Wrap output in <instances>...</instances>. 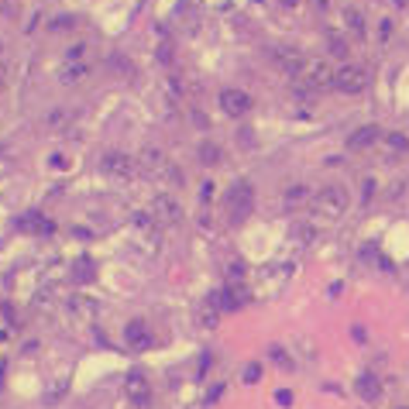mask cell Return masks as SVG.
<instances>
[{
    "label": "cell",
    "instance_id": "cell-1",
    "mask_svg": "<svg viewBox=\"0 0 409 409\" xmlns=\"http://www.w3.org/2000/svg\"><path fill=\"white\" fill-rule=\"evenodd\" d=\"M313 214H320L323 221H337L347 214V193L340 186H323L313 196Z\"/></svg>",
    "mask_w": 409,
    "mask_h": 409
},
{
    "label": "cell",
    "instance_id": "cell-2",
    "mask_svg": "<svg viewBox=\"0 0 409 409\" xmlns=\"http://www.w3.org/2000/svg\"><path fill=\"white\" fill-rule=\"evenodd\" d=\"M251 210H255V189H251V182L241 179L227 193V217H231V224H245Z\"/></svg>",
    "mask_w": 409,
    "mask_h": 409
},
{
    "label": "cell",
    "instance_id": "cell-3",
    "mask_svg": "<svg viewBox=\"0 0 409 409\" xmlns=\"http://www.w3.org/2000/svg\"><path fill=\"white\" fill-rule=\"evenodd\" d=\"M334 76H337V73H330V66H327L323 59H306V66H303V73H299V79H303L310 90H327V86H334Z\"/></svg>",
    "mask_w": 409,
    "mask_h": 409
},
{
    "label": "cell",
    "instance_id": "cell-4",
    "mask_svg": "<svg viewBox=\"0 0 409 409\" xmlns=\"http://www.w3.org/2000/svg\"><path fill=\"white\" fill-rule=\"evenodd\" d=\"M124 395H127L131 406L145 409V406L151 402V382H148L141 371H127V375H124Z\"/></svg>",
    "mask_w": 409,
    "mask_h": 409
},
{
    "label": "cell",
    "instance_id": "cell-5",
    "mask_svg": "<svg viewBox=\"0 0 409 409\" xmlns=\"http://www.w3.org/2000/svg\"><path fill=\"white\" fill-rule=\"evenodd\" d=\"M179 217H182V210H179V203H175L169 193H158V196L151 199V221H155V224L169 227V224H179Z\"/></svg>",
    "mask_w": 409,
    "mask_h": 409
},
{
    "label": "cell",
    "instance_id": "cell-6",
    "mask_svg": "<svg viewBox=\"0 0 409 409\" xmlns=\"http://www.w3.org/2000/svg\"><path fill=\"white\" fill-rule=\"evenodd\" d=\"M364 69H358V66H340L337 69V76H334V86L340 90V93H361L364 90Z\"/></svg>",
    "mask_w": 409,
    "mask_h": 409
},
{
    "label": "cell",
    "instance_id": "cell-7",
    "mask_svg": "<svg viewBox=\"0 0 409 409\" xmlns=\"http://www.w3.org/2000/svg\"><path fill=\"white\" fill-rule=\"evenodd\" d=\"M293 275V269L289 265H269L265 272H262V279H258V293H265V296H275L282 286H286V279Z\"/></svg>",
    "mask_w": 409,
    "mask_h": 409
},
{
    "label": "cell",
    "instance_id": "cell-8",
    "mask_svg": "<svg viewBox=\"0 0 409 409\" xmlns=\"http://www.w3.org/2000/svg\"><path fill=\"white\" fill-rule=\"evenodd\" d=\"M272 59H275V66H279L286 76H296V79H299V73H303V66H306V59H303L299 49H275Z\"/></svg>",
    "mask_w": 409,
    "mask_h": 409
},
{
    "label": "cell",
    "instance_id": "cell-9",
    "mask_svg": "<svg viewBox=\"0 0 409 409\" xmlns=\"http://www.w3.org/2000/svg\"><path fill=\"white\" fill-rule=\"evenodd\" d=\"M221 107H224V114H231V117H245V114L251 110V97H248L245 90H221Z\"/></svg>",
    "mask_w": 409,
    "mask_h": 409
},
{
    "label": "cell",
    "instance_id": "cell-10",
    "mask_svg": "<svg viewBox=\"0 0 409 409\" xmlns=\"http://www.w3.org/2000/svg\"><path fill=\"white\" fill-rule=\"evenodd\" d=\"M103 172L114 175V179H131L134 158H127L124 151H107V155H103Z\"/></svg>",
    "mask_w": 409,
    "mask_h": 409
},
{
    "label": "cell",
    "instance_id": "cell-11",
    "mask_svg": "<svg viewBox=\"0 0 409 409\" xmlns=\"http://www.w3.org/2000/svg\"><path fill=\"white\" fill-rule=\"evenodd\" d=\"M124 344H127V347H134V351L151 347V330L145 327V320H131V323L124 327Z\"/></svg>",
    "mask_w": 409,
    "mask_h": 409
},
{
    "label": "cell",
    "instance_id": "cell-12",
    "mask_svg": "<svg viewBox=\"0 0 409 409\" xmlns=\"http://www.w3.org/2000/svg\"><path fill=\"white\" fill-rule=\"evenodd\" d=\"M66 310H69V317H73L76 323H90V320L97 317V303L86 299V296H69Z\"/></svg>",
    "mask_w": 409,
    "mask_h": 409
},
{
    "label": "cell",
    "instance_id": "cell-13",
    "mask_svg": "<svg viewBox=\"0 0 409 409\" xmlns=\"http://www.w3.org/2000/svg\"><path fill=\"white\" fill-rule=\"evenodd\" d=\"M138 162H141V169H145L148 175H162V172H172V169H169V162H165V155H162L158 148H145Z\"/></svg>",
    "mask_w": 409,
    "mask_h": 409
},
{
    "label": "cell",
    "instance_id": "cell-14",
    "mask_svg": "<svg viewBox=\"0 0 409 409\" xmlns=\"http://www.w3.org/2000/svg\"><path fill=\"white\" fill-rule=\"evenodd\" d=\"M375 141H378V127H375V124H364V127H358V131L347 138L351 148H368V145H375Z\"/></svg>",
    "mask_w": 409,
    "mask_h": 409
},
{
    "label": "cell",
    "instance_id": "cell-15",
    "mask_svg": "<svg viewBox=\"0 0 409 409\" xmlns=\"http://www.w3.org/2000/svg\"><path fill=\"white\" fill-rule=\"evenodd\" d=\"M354 388H358V395H361V399H378V392H382V382H378L375 375H361Z\"/></svg>",
    "mask_w": 409,
    "mask_h": 409
},
{
    "label": "cell",
    "instance_id": "cell-16",
    "mask_svg": "<svg viewBox=\"0 0 409 409\" xmlns=\"http://www.w3.org/2000/svg\"><path fill=\"white\" fill-rule=\"evenodd\" d=\"M293 241H296L299 248L313 245V241H317V227H310V224H296V227H293Z\"/></svg>",
    "mask_w": 409,
    "mask_h": 409
},
{
    "label": "cell",
    "instance_id": "cell-17",
    "mask_svg": "<svg viewBox=\"0 0 409 409\" xmlns=\"http://www.w3.org/2000/svg\"><path fill=\"white\" fill-rule=\"evenodd\" d=\"M196 151H199V162H203V165H217V162H221V148H217L214 141H203Z\"/></svg>",
    "mask_w": 409,
    "mask_h": 409
},
{
    "label": "cell",
    "instance_id": "cell-18",
    "mask_svg": "<svg viewBox=\"0 0 409 409\" xmlns=\"http://www.w3.org/2000/svg\"><path fill=\"white\" fill-rule=\"evenodd\" d=\"M73 275H76V282H90V279H93V262H90V258H79Z\"/></svg>",
    "mask_w": 409,
    "mask_h": 409
},
{
    "label": "cell",
    "instance_id": "cell-19",
    "mask_svg": "<svg viewBox=\"0 0 409 409\" xmlns=\"http://www.w3.org/2000/svg\"><path fill=\"white\" fill-rule=\"evenodd\" d=\"M258 378H262V364H258V361H251V364L245 368V382H248V385H255Z\"/></svg>",
    "mask_w": 409,
    "mask_h": 409
},
{
    "label": "cell",
    "instance_id": "cell-20",
    "mask_svg": "<svg viewBox=\"0 0 409 409\" xmlns=\"http://www.w3.org/2000/svg\"><path fill=\"white\" fill-rule=\"evenodd\" d=\"M83 73H86L83 66H73V69H66V73H62V83H79V79H83Z\"/></svg>",
    "mask_w": 409,
    "mask_h": 409
},
{
    "label": "cell",
    "instance_id": "cell-21",
    "mask_svg": "<svg viewBox=\"0 0 409 409\" xmlns=\"http://www.w3.org/2000/svg\"><path fill=\"white\" fill-rule=\"evenodd\" d=\"M286 199H289V203H299V199H306V186H293V189L286 193Z\"/></svg>",
    "mask_w": 409,
    "mask_h": 409
},
{
    "label": "cell",
    "instance_id": "cell-22",
    "mask_svg": "<svg viewBox=\"0 0 409 409\" xmlns=\"http://www.w3.org/2000/svg\"><path fill=\"white\" fill-rule=\"evenodd\" d=\"M344 18H347V25H351L354 32H361V28H364V21H361V14H358V11H347Z\"/></svg>",
    "mask_w": 409,
    "mask_h": 409
},
{
    "label": "cell",
    "instance_id": "cell-23",
    "mask_svg": "<svg viewBox=\"0 0 409 409\" xmlns=\"http://www.w3.org/2000/svg\"><path fill=\"white\" fill-rule=\"evenodd\" d=\"M272 358H275V361H279L282 368H289V364H293V361L286 358V351H282V347H272Z\"/></svg>",
    "mask_w": 409,
    "mask_h": 409
},
{
    "label": "cell",
    "instance_id": "cell-24",
    "mask_svg": "<svg viewBox=\"0 0 409 409\" xmlns=\"http://www.w3.org/2000/svg\"><path fill=\"white\" fill-rule=\"evenodd\" d=\"M330 52H334V55H344V52H347V45H344L340 38H330Z\"/></svg>",
    "mask_w": 409,
    "mask_h": 409
},
{
    "label": "cell",
    "instance_id": "cell-25",
    "mask_svg": "<svg viewBox=\"0 0 409 409\" xmlns=\"http://www.w3.org/2000/svg\"><path fill=\"white\" fill-rule=\"evenodd\" d=\"M388 145H392V148H406V138H402V134H392Z\"/></svg>",
    "mask_w": 409,
    "mask_h": 409
},
{
    "label": "cell",
    "instance_id": "cell-26",
    "mask_svg": "<svg viewBox=\"0 0 409 409\" xmlns=\"http://www.w3.org/2000/svg\"><path fill=\"white\" fill-rule=\"evenodd\" d=\"M275 399H279V402H282V406H289V402H293V395H289V392H286V388H282V392H279V395H275Z\"/></svg>",
    "mask_w": 409,
    "mask_h": 409
},
{
    "label": "cell",
    "instance_id": "cell-27",
    "mask_svg": "<svg viewBox=\"0 0 409 409\" xmlns=\"http://www.w3.org/2000/svg\"><path fill=\"white\" fill-rule=\"evenodd\" d=\"M282 4H296V0H282Z\"/></svg>",
    "mask_w": 409,
    "mask_h": 409
}]
</instances>
